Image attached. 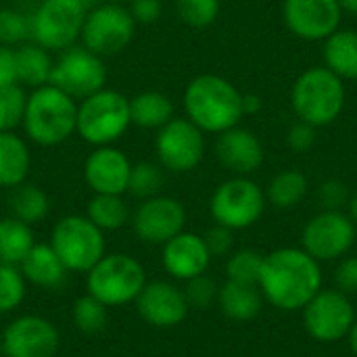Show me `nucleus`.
<instances>
[{
    "mask_svg": "<svg viewBox=\"0 0 357 357\" xmlns=\"http://www.w3.org/2000/svg\"><path fill=\"white\" fill-rule=\"evenodd\" d=\"M218 161L232 174L245 176L255 172L264 161V149L259 138L245 128H230L218 136L215 142Z\"/></svg>",
    "mask_w": 357,
    "mask_h": 357,
    "instance_id": "nucleus-21",
    "label": "nucleus"
},
{
    "mask_svg": "<svg viewBox=\"0 0 357 357\" xmlns=\"http://www.w3.org/2000/svg\"><path fill=\"white\" fill-rule=\"evenodd\" d=\"M21 274L29 284H36L40 289L56 291L65 284L69 270L56 255L50 243H36L31 251L25 255V259L19 264Z\"/></svg>",
    "mask_w": 357,
    "mask_h": 357,
    "instance_id": "nucleus-22",
    "label": "nucleus"
},
{
    "mask_svg": "<svg viewBox=\"0 0 357 357\" xmlns=\"http://www.w3.org/2000/svg\"><path fill=\"white\" fill-rule=\"evenodd\" d=\"M17 84V65H15V48L0 44V88Z\"/></svg>",
    "mask_w": 357,
    "mask_h": 357,
    "instance_id": "nucleus-45",
    "label": "nucleus"
},
{
    "mask_svg": "<svg viewBox=\"0 0 357 357\" xmlns=\"http://www.w3.org/2000/svg\"><path fill=\"white\" fill-rule=\"evenodd\" d=\"M335 282L341 293L345 295H357V257L345 259L337 272H335Z\"/></svg>",
    "mask_w": 357,
    "mask_h": 357,
    "instance_id": "nucleus-44",
    "label": "nucleus"
},
{
    "mask_svg": "<svg viewBox=\"0 0 357 357\" xmlns=\"http://www.w3.org/2000/svg\"><path fill=\"white\" fill-rule=\"evenodd\" d=\"M15 65H17V84L29 86L31 90L50 84L54 61L50 50L40 46L33 40H27L15 48Z\"/></svg>",
    "mask_w": 357,
    "mask_h": 357,
    "instance_id": "nucleus-24",
    "label": "nucleus"
},
{
    "mask_svg": "<svg viewBox=\"0 0 357 357\" xmlns=\"http://www.w3.org/2000/svg\"><path fill=\"white\" fill-rule=\"evenodd\" d=\"M130 126V98L117 90L102 88L77 105L75 134L92 146H109L117 142Z\"/></svg>",
    "mask_w": 357,
    "mask_h": 357,
    "instance_id": "nucleus-4",
    "label": "nucleus"
},
{
    "mask_svg": "<svg viewBox=\"0 0 357 357\" xmlns=\"http://www.w3.org/2000/svg\"><path fill=\"white\" fill-rule=\"evenodd\" d=\"M305 192H307V178L297 169L278 174L276 178H272L268 186V199L282 209L297 205L305 197Z\"/></svg>",
    "mask_w": 357,
    "mask_h": 357,
    "instance_id": "nucleus-32",
    "label": "nucleus"
},
{
    "mask_svg": "<svg viewBox=\"0 0 357 357\" xmlns=\"http://www.w3.org/2000/svg\"><path fill=\"white\" fill-rule=\"evenodd\" d=\"M343 8L337 0H284L287 27L301 40H326L339 29Z\"/></svg>",
    "mask_w": 357,
    "mask_h": 357,
    "instance_id": "nucleus-17",
    "label": "nucleus"
},
{
    "mask_svg": "<svg viewBox=\"0 0 357 357\" xmlns=\"http://www.w3.org/2000/svg\"><path fill=\"white\" fill-rule=\"evenodd\" d=\"M36 245L31 226L13 215L0 218V264L19 266Z\"/></svg>",
    "mask_w": 357,
    "mask_h": 357,
    "instance_id": "nucleus-29",
    "label": "nucleus"
},
{
    "mask_svg": "<svg viewBox=\"0 0 357 357\" xmlns=\"http://www.w3.org/2000/svg\"><path fill=\"white\" fill-rule=\"evenodd\" d=\"M27 94L21 84L0 88V132H15L23 123Z\"/></svg>",
    "mask_w": 357,
    "mask_h": 357,
    "instance_id": "nucleus-35",
    "label": "nucleus"
},
{
    "mask_svg": "<svg viewBox=\"0 0 357 357\" xmlns=\"http://www.w3.org/2000/svg\"><path fill=\"white\" fill-rule=\"evenodd\" d=\"M155 149L159 165L174 174L192 172L205 155V136L188 117H174L157 130Z\"/></svg>",
    "mask_w": 357,
    "mask_h": 357,
    "instance_id": "nucleus-12",
    "label": "nucleus"
},
{
    "mask_svg": "<svg viewBox=\"0 0 357 357\" xmlns=\"http://www.w3.org/2000/svg\"><path fill=\"white\" fill-rule=\"evenodd\" d=\"M105 2H115V4H126V2H130V0H105Z\"/></svg>",
    "mask_w": 357,
    "mask_h": 357,
    "instance_id": "nucleus-50",
    "label": "nucleus"
},
{
    "mask_svg": "<svg viewBox=\"0 0 357 357\" xmlns=\"http://www.w3.org/2000/svg\"><path fill=\"white\" fill-rule=\"evenodd\" d=\"M318 201L326 211H339L347 203V186L339 180H324L318 188Z\"/></svg>",
    "mask_w": 357,
    "mask_h": 357,
    "instance_id": "nucleus-40",
    "label": "nucleus"
},
{
    "mask_svg": "<svg viewBox=\"0 0 357 357\" xmlns=\"http://www.w3.org/2000/svg\"><path fill=\"white\" fill-rule=\"evenodd\" d=\"M324 61L333 73L341 79H357V31L356 29H337L326 38Z\"/></svg>",
    "mask_w": 357,
    "mask_h": 357,
    "instance_id": "nucleus-27",
    "label": "nucleus"
},
{
    "mask_svg": "<svg viewBox=\"0 0 357 357\" xmlns=\"http://www.w3.org/2000/svg\"><path fill=\"white\" fill-rule=\"evenodd\" d=\"M261 109V98L257 94H243V113L253 115Z\"/></svg>",
    "mask_w": 357,
    "mask_h": 357,
    "instance_id": "nucleus-46",
    "label": "nucleus"
},
{
    "mask_svg": "<svg viewBox=\"0 0 357 357\" xmlns=\"http://www.w3.org/2000/svg\"><path fill=\"white\" fill-rule=\"evenodd\" d=\"M50 245L69 272L88 274L107 253L105 232L86 215L61 218L50 234Z\"/></svg>",
    "mask_w": 357,
    "mask_h": 357,
    "instance_id": "nucleus-7",
    "label": "nucleus"
},
{
    "mask_svg": "<svg viewBox=\"0 0 357 357\" xmlns=\"http://www.w3.org/2000/svg\"><path fill=\"white\" fill-rule=\"evenodd\" d=\"M23 130L40 146H56L69 140L77 128V100L46 84L27 94Z\"/></svg>",
    "mask_w": 357,
    "mask_h": 357,
    "instance_id": "nucleus-3",
    "label": "nucleus"
},
{
    "mask_svg": "<svg viewBox=\"0 0 357 357\" xmlns=\"http://www.w3.org/2000/svg\"><path fill=\"white\" fill-rule=\"evenodd\" d=\"M176 13L190 27H207L220 15V0H176Z\"/></svg>",
    "mask_w": 357,
    "mask_h": 357,
    "instance_id": "nucleus-38",
    "label": "nucleus"
},
{
    "mask_svg": "<svg viewBox=\"0 0 357 357\" xmlns=\"http://www.w3.org/2000/svg\"><path fill=\"white\" fill-rule=\"evenodd\" d=\"M349 211H351V220L357 224V195H354V199L349 201Z\"/></svg>",
    "mask_w": 357,
    "mask_h": 357,
    "instance_id": "nucleus-49",
    "label": "nucleus"
},
{
    "mask_svg": "<svg viewBox=\"0 0 357 357\" xmlns=\"http://www.w3.org/2000/svg\"><path fill=\"white\" fill-rule=\"evenodd\" d=\"M305 328L318 341H339L349 335L356 314L354 305L341 291H318L305 305Z\"/></svg>",
    "mask_w": 357,
    "mask_h": 357,
    "instance_id": "nucleus-15",
    "label": "nucleus"
},
{
    "mask_svg": "<svg viewBox=\"0 0 357 357\" xmlns=\"http://www.w3.org/2000/svg\"><path fill=\"white\" fill-rule=\"evenodd\" d=\"M107 322L109 307L92 295H84L73 303V326L82 335H98L107 328Z\"/></svg>",
    "mask_w": 357,
    "mask_h": 357,
    "instance_id": "nucleus-33",
    "label": "nucleus"
},
{
    "mask_svg": "<svg viewBox=\"0 0 357 357\" xmlns=\"http://www.w3.org/2000/svg\"><path fill=\"white\" fill-rule=\"evenodd\" d=\"M50 84L69 94L73 100H84L86 96L102 90L107 84V67L102 56L77 44L61 50L52 67Z\"/></svg>",
    "mask_w": 357,
    "mask_h": 357,
    "instance_id": "nucleus-10",
    "label": "nucleus"
},
{
    "mask_svg": "<svg viewBox=\"0 0 357 357\" xmlns=\"http://www.w3.org/2000/svg\"><path fill=\"white\" fill-rule=\"evenodd\" d=\"M349 345H351L354 354L357 356V322H354V326H351V331H349Z\"/></svg>",
    "mask_w": 357,
    "mask_h": 357,
    "instance_id": "nucleus-48",
    "label": "nucleus"
},
{
    "mask_svg": "<svg viewBox=\"0 0 357 357\" xmlns=\"http://www.w3.org/2000/svg\"><path fill=\"white\" fill-rule=\"evenodd\" d=\"M322 284V272L316 259L299 249H280L264 257L259 287L264 295L280 310L305 307Z\"/></svg>",
    "mask_w": 357,
    "mask_h": 357,
    "instance_id": "nucleus-1",
    "label": "nucleus"
},
{
    "mask_svg": "<svg viewBox=\"0 0 357 357\" xmlns=\"http://www.w3.org/2000/svg\"><path fill=\"white\" fill-rule=\"evenodd\" d=\"M356 238L354 222L341 211H322L307 222L303 247L314 259H337L349 251Z\"/></svg>",
    "mask_w": 357,
    "mask_h": 357,
    "instance_id": "nucleus-16",
    "label": "nucleus"
},
{
    "mask_svg": "<svg viewBox=\"0 0 357 357\" xmlns=\"http://www.w3.org/2000/svg\"><path fill=\"white\" fill-rule=\"evenodd\" d=\"M211 253L203 241V236L192 232H180L163 245L161 261L169 276L178 280H190L195 276L205 274L209 268Z\"/></svg>",
    "mask_w": 357,
    "mask_h": 357,
    "instance_id": "nucleus-20",
    "label": "nucleus"
},
{
    "mask_svg": "<svg viewBox=\"0 0 357 357\" xmlns=\"http://www.w3.org/2000/svg\"><path fill=\"white\" fill-rule=\"evenodd\" d=\"M314 142H316V128L310 126V123H305V121L293 126L289 130V134H287V144L293 151H297V153L310 151L314 146Z\"/></svg>",
    "mask_w": 357,
    "mask_h": 357,
    "instance_id": "nucleus-43",
    "label": "nucleus"
},
{
    "mask_svg": "<svg viewBox=\"0 0 357 357\" xmlns=\"http://www.w3.org/2000/svg\"><path fill=\"white\" fill-rule=\"evenodd\" d=\"M218 293H220V289H218L215 280L205 274L186 280L184 297L188 301V307L207 310L213 301H218Z\"/></svg>",
    "mask_w": 357,
    "mask_h": 357,
    "instance_id": "nucleus-39",
    "label": "nucleus"
},
{
    "mask_svg": "<svg viewBox=\"0 0 357 357\" xmlns=\"http://www.w3.org/2000/svg\"><path fill=\"white\" fill-rule=\"evenodd\" d=\"M186 224V209L174 197H151L138 205L132 218L136 236L149 245H165L180 234Z\"/></svg>",
    "mask_w": 357,
    "mask_h": 357,
    "instance_id": "nucleus-14",
    "label": "nucleus"
},
{
    "mask_svg": "<svg viewBox=\"0 0 357 357\" xmlns=\"http://www.w3.org/2000/svg\"><path fill=\"white\" fill-rule=\"evenodd\" d=\"M134 303L138 316L155 328H174L188 314L184 291L165 280L146 282Z\"/></svg>",
    "mask_w": 357,
    "mask_h": 357,
    "instance_id": "nucleus-18",
    "label": "nucleus"
},
{
    "mask_svg": "<svg viewBox=\"0 0 357 357\" xmlns=\"http://www.w3.org/2000/svg\"><path fill=\"white\" fill-rule=\"evenodd\" d=\"M293 109L301 121L320 128L333 123L345 105L343 79L328 67H312L293 86Z\"/></svg>",
    "mask_w": 357,
    "mask_h": 357,
    "instance_id": "nucleus-5",
    "label": "nucleus"
},
{
    "mask_svg": "<svg viewBox=\"0 0 357 357\" xmlns=\"http://www.w3.org/2000/svg\"><path fill=\"white\" fill-rule=\"evenodd\" d=\"M6 203H8L10 215L17 218L19 222L27 224V226L40 224L50 211L48 195L38 184H31L27 180L19 186L10 188Z\"/></svg>",
    "mask_w": 357,
    "mask_h": 357,
    "instance_id": "nucleus-26",
    "label": "nucleus"
},
{
    "mask_svg": "<svg viewBox=\"0 0 357 357\" xmlns=\"http://www.w3.org/2000/svg\"><path fill=\"white\" fill-rule=\"evenodd\" d=\"M31 169V153L27 142L15 132H0V188L23 184Z\"/></svg>",
    "mask_w": 357,
    "mask_h": 357,
    "instance_id": "nucleus-23",
    "label": "nucleus"
},
{
    "mask_svg": "<svg viewBox=\"0 0 357 357\" xmlns=\"http://www.w3.org/2000/svg\"><path fill=\"white\" fill-rule=\"evenodd\" d=\"M86 13L82 0H40L29 15L31 40L46 50L61 52L79 40Z\"/></svg>",
    "mask_w": 357,
    "mask_h": 357,
    "instance_id": "nucleus-8",
    "label": "nucleus"
},
{
    "mask_svg": "<svg viewBox=\"0 0 357 357\" xmlns=\"http://www.w3.org/2000/svg\"><path fill=\"white\" fill-rule=\"evenodd\" d=\"M86 218L102 232H113L128 224L130 207L121 195H94L88 203Z\"/></svg>",
    "mask_w": 357,
    "mask_h": 357,
    "instance_id": "nucleus-30",
    "label": "nucleus"
},
{
    "mask_svg": "<svg viewBox=\"0 0 357 357\" xmlns=\"http://www.w3.org/2000/svg\"><path fill=\"white\" fill-rule=\"evenodd\" d=\"M27 40H31L29 15L10 6L0 8V44L17 48Z\"/></svg>",
    "mask_w": 357,
    "mask_h": 357,
    "instance_id": "nucleus-36",
    "label": "nucleus"
},
{
    "mask_svg": "<svg viewBox=\"0 0 357 357\" xmlns=\"http://www.w3.org/2000/svg\"><path fill=\"white\" fill-rule=\"evenodd\" d=\"M186 117L203 132L222 134L234 128L243 113V94L224 77L197 75L184 90Z\"/></svg>",
    "mask_w": 357,
    "mask_h": 357,
    "instance_id": "nucleus-2",
    "label": "nucleus"
},
{
    "mask_svg": "<svg viewBox=\"0 0 357 357\" xmlns=\"http://www.w3.org/2000/svg\"><path fill=\"white\" fill-rule=\"evenodd\" d=\"M337 2H339V6L343 10H349V13H356L357 15V0H337Z\"/></svg>",
    "mask_w": 357,
    "mask_h": 357,
    "instance_id": "nucleus-47",
    "label": "nucleus"
},
{
    "mask_svg": "<svg viewBox=\"0 0 357 357\" xmlns=\"http://www.w3.org/2000/svg\"><path fill=\"white\" fill-rule=\"evenodd\" d=\"M61 347L56 326L36 314L15 318L2 333L4 357H54Z\"/></svg>",
    "mask_w": 357,
    "mask_h": 357,
    "instance_id": "nucleus-13",
    "label": "nucleus"
},
{
    "mask_svg": "<svg viewBox=\"0 0 357 357\" xmlns=\"http://www.w3.org/2000/svg\"><path fill=\"white\" fill-rule=\"evenodd\" d=\"M132 172V161L117 146H94L84 163V180L94 195H123L128 190V180Z\"/></svg>",
    "mask_w": 357,
    "mask_h": 357,
    "instance_id": "nucleus-19",
    "label": "nucleus"
},
{
    "mask_svg": "<svg viewBox=\"0 0 357 357\" xmlns=\"http://www.w3.org/2000/svg\"><path fill=\"white\" fill-rule=\"evenodd\" d=\"M211 257H224L232 251V245H234V236H232V230L226 228V226H213L205 232L203 236Z\"/></svg>",
    "mask_w": 357,
    "mask_h": 357,
    "instance_id": "nucleus-41",
    "label": "nucleus"
},
{
    "mask_svg": "<svg viewBox=\"0 0 357 357\" xmlns=\"http://www.w3.org/2000/svg\"><path fill=\"white\" fill-rule=\"evenodd\" d=\"M146 284L142 264L128 253H111L88 272V295L105 303L107 307H121L134 303Z\"/></svg>",
    "mask_w": 357,
    "mask_h": 357,
    "instance_id": "nucleus-6",
    "label": "nucleus"
},
{
    "mask_svg": "<svg viewBox=\"0 0 357 357\" xmlns=\"http://www.w3.org/2000/svg\"><path fill=\"white\" fill-rule=\"evenodd\" d=\"M0 356H2V333H0Z\"/></svg>",
    "mask_w": 357,
    "mask_h": 357,
    "instance_id": "nucleus-51",
    "label": "nucleus"
},
{
    "mask_svg": "<svg viewBox=\"0 0 357 357\" xmlns=\"http://www.w3.org/2000/svg\"><path fill=\"white\" fill-rule=\"evenodd\" d=\"M27 295V280L19 266L0 264V316L21 307Z\"/></svg>",
    "mask_w": 357,
    "mask_h": 357,
    "instance_id": "nucleus-34",
    "label": "nucleus"
},
{
    "mask_svg": "<svg viewBox=\"0 0 357 357\" xmlns=\"http://www.w3.org/2000/svg\"><path fill=\"white\" fill-rule=\"evenodd\" d=\"M218 301L222 312L232 320H251L261 310V295L255 284H243L234 280H228L220 289Z\"/></svg>",
    "mask_w": 357,
    "mask_h": 357,
    "instance_id": "nucleus-28",
    "label": "nucleus"
},
{
    "mask_svg": "<svg viewBox=\"0 0 357 357\" xmlns=\"http://www.w3.org/2000/svg\"><path fill=\"white\" fill-rule=\"evenodd\" d=\"M165 184V174L159 163L153 161H138L132 163L130 180H128V195L134 199L146 201L151 197H157Z\"/></svg>",
    "mask_w": 357,
    "mask_h": 357,
    "instance_id": "nucleus-31",
    "label": "nucleus"
},
{
    "mask_svg": "<svg viewBox=\"0 0 357 357\" xmlns=\"http://www.w3.org/2000/svg\"><path fill=\"white\" fill-rule=\"evenodd\" d=\"M264 192L249 178H232L220 184L211 197L209 209L215 224L226 226L230 230L249 228L264 213Z\"/></svg>",
    "mask_w": 357,
    "mask_h": 357,
    "instance_id": "nucleus-11",
    "label": "nucleus"
},
{
    "mask_svg": "<svg viewBox=\"0 0 357 357\" xmlns=\"http://www.w3.org/2000/svg\"><path fill=\"white\" fill-rule=\"evenodd\" d=\"M136 33V21L128 6L115 2H100L86 13L82 27V46L98 56L119 54L130 46Z\"/></svg>",
    "mask_w": 357,
    "mask_h": 357,
    "instance_id": "nucleus-9",
    "label": "nucleus"
},
{
    "mask_svg": "<svg viewBox=\"0 0 357 357\" xmlns=\"http://www.w3.org/2000/svg\"><path fill=\"white\" fill-rule=\"evenodd\" d=\"M261 264H264V257L257 251L243 249L228 259V266H226L228 280L243 282V284H257L259 274H261Z\"/></svg>",
    "mask_w": 357,
    "mask_h": 357,
    "instance_id": "nucleus-37",
    "label": "nucleus"
},
{
    "mask_svg": "<svg viewBox=\"0 0 357 357\" xmlns=\"http://www.w3.org/2000/svg\"><path fill=\"white\" fill-rule=\"evenodd\" d=\"M128 10L134 17L136 23L151 25L157 23L163 15V2L161 0H130Z\"/></svg>",
    "mask_w": 357,
    "mask_h": 357,
    "instance_id": "nucleus-42",
    "label": "nucleus"
},
{
    "mask_svg": "<svg viewBox=\"0 0 357 357\" xmlns=\"http://www.w3.org/2000/svg\"><path fill=\"white\" fill-rule=\"evenodd\" d=\"M130 119L144 130H159L174 119V102L167 94L157 90L138 92L130 98Z\"/></svg>",
    "mask_w": 357,
    "mask_h": 357,
    "instance_id": "nucleus-25",
    "label": "nucleus"
},
{
    "mask_svg": "<svg viewBox=\"0 0 357 357\" xmlns=\"http://www.w3.org/2000/svg\"><path fill=\"white\" fill-rule=\"evenodd\" d=\"M38 2H40V0H38Z\"/></svg>",
    "mask_w": 357,
    "mask_h": 357,
    "instance_id": "nucleus-52",
    "label": "nucleus"
}]
</instances>
